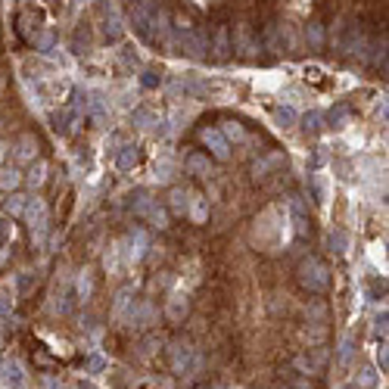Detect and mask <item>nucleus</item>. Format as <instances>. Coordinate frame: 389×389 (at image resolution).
I'll return each mask as SVG.
<instances>
[{
  "label": "nucleus",
  "mask_w": 389,
  "mask_h": 389,
  "mask_svg": "<svg viewBox=\"0 0 389 389\" xmlns=\"http://www.w3.org/2000/svg\"><path fill=\"white\" fill-rule=\"evenodd\" d=\"M299 283L308 290V293H324L327 290V268L318 262V258H305L299 265Z\"/></svg>",
  "instance_id": "obj_1"
},
{
  "label": "nucleus",
  "mask_w": 389,
  "mask_h": 389,
  "mask_svg": "<svg viewBox=\"0 0 389 389\" xmlns=\"http://www.w3.org/2000/svg\"><path fill=\"white\" fill-rule=\"evenodd\" d=\"M202 140H206V146L212 150L215 159H227L231 153H227V140L221 137V131H202Z\"/></svg>",
  "instance_id": "obj_2"
},
{
  "label": "nucleus",
  "mask_w": 389,
  "mask_h": 389,
  "mask_svg": "<svg viewBox=\"0 0 389 389\" xmlns=\"http://www.w3.org/2000/svg\"><path fill=\"white\" fill-rule=\"evenodd\" d=\"M137 162H140V153H137V146H125V150L119 153V169H122V171H131Z\"/></svg>",
  "instance_id": "obj_3"
},
{
  "label": "nucleus",
  "mask_w": 389,
  "mask_h": 389,
  "mask_svg": "<svg viewBox=\"0 0 389 389\" xmlns=\"http://www.w3.org/2000/svg\"><path fill=\"white\" fill-rule=\"evenodd\" d=\"M72 122H75V109H63V113L53 119V128H57L59 134H69L72 131Z\"/></svg>",
  "instance_id": "obj_4"
},
{
  "label": "nucleus",
  "mask_w": 389,
  "mask_h": 389,
  "mask_svg": "<svg viewBox=\"0 0 389 389\" xmlns=\"http://www.w3.org/2000/svg\"><path fill=\"white\" fill-rule=\"evenodd\" d=\"M175 355H171V364H175V370H184L190 361V345H175Z\"/></svg>",
  "instance_id": "obj_5"
},
{
  "label": "nucleus",
  "mask_w": 389,
  "mask_h": 389,
  "mask_svg": "<svg viewBox=\"0 0 389 389\" xmlns=\"http://www.w3.org/2000/svg\"><path fill=\"white\" fill-rule=\"evenodd\" d=\"M274 119H277V125H281V128H290L296 122V113L290 106H277L274 109Z\"/></svg>",
  "instance_id": "obj_6"
},
{
  "label": "nucleus",
  "mask_w": 389,
  "mask_h": 389,
  "mask_svg": "<svg viewBox=\"0 0 389 389\" xmlns=\"http://www.w3.org/2000/svg\"><path fill=\"white\" fill-rule=\"evenodd\" d=\"M3 370H7V374H3V380H7V383H10V386H19V383H22V374H19V364H13V361H10V364H7V368H3Z\"/></svg>",
  "instance_id": "obj_7"
},
{
  "label": "nucleus",
  "mask_w": 389,
  "mask_h": 389,
  "mask_svg": "<svg viewBox=\"0 0 389 389\" xmlns=\"http://www.w3.org/2000/svg\"><path fill=\"white\" fill-rule=\"evenodd\" d=\"M302 128H305L308 134H318L321 131V115L318 113H308L305 119H302Z\"/></svg>",
  "instance_id": "obj_8"
},
{
  "label": "nucleus",
  "mask_w": 389,
  "mask_h": 389,
  "mask_svg": "<svg viewBox=\"0 0 389 389\" xmlns=\"http://www.w3.org/2000/svg\"><path fill=\"white\" fill-rule=\"evenodd\" d=\"M206 165H209V162H206V159L200 156V153H193V156L187 159V169L193 171V175H202V171H206Z\"/></svg>",
  "instance_id": "obj_9"
},
{
  "label": "nucleus",
  "mask_w": 389,
  "mask_h": 389,
  "mask_svg": "<svg viewBox=\"0 0 389 389\" xmlns=\"http://www.w3.org/2000/svg\"><path fill=\"white\" fill-rule=\"evenodd\" d=\"M345 119H349V106H336V109L330 113V125H333V128H343Z\"/></svg>",
  "instance_id": "obj_10"
},
{
  "label": "nucleus",
  "mask_w": 389,
  "mask_h": 389,
  "mask_svg": "<svg viewBox=\"0 0 389 389\" xmlns=\"http://www.w3.org/2000/svg\"><path fill=\"white\" fill-rule=\"evenodd\" d=\"M345 243H349V240H345L343 231H333L330 234V249L333 252H345Z\"/></svg>",
  "instance_id": "obj_11"
},
{
  "label": "nucleus",
  "mask_w": 389,
  "mask_h": 389,
  "mask_svg": "<svg viewBox=\"0 0 389 389\" xmlns=\"http://www.w3.org/2000/svg\"><path fill=\"white\" fill-rule=\"evenodd\" d=\"M0 184H3V187H16V184H19V171H3V175H0Z\"/></svg>",
  "instance_id": "obj_12"
},
{
  "label": "nucleus",
  "mask_w": 389,
  "mask_h": 389,
  "mask_svg": "<svg viewBox=\"0 0 389 389\" xmlns=\"http://www.w3.org/2000/svg\"><path fill=\"white\" fill-rule=\"evenodd\" d=\"M171 200H175V202H171V206H175V212L184 215V209H187V200H184L181 190H175V193H171Z\"/></svg>",
  "instance_id": "obj_13"
},
{
  "label": "nucleus",
  "mask_w": 389,
  "mask_h": 389,
  "mask_svg": "<svg viewBox=\"0 0 389 389\" xmlns=\"http://www.w3.org/2000/svg\"><path fill=\"white\" fill-rule=\"evenodd\" d=\"M349 358H352V339L345 336V339H343V345H339V364H345Z\"/></svg>",
  "instance_id": "obj_14"
},
{
  "label": "nucleus",
  "mask_w": 389,
  "mask_h": 389,
  "mask_svg": "<svg viewBox=\"0 0 389 389\" xmlns=\"http://www.w3.org/2000/svg\"><path fill=\"white\" fill-rule=\"evenodd\" d=\"M10 237H13V227H10V221L0 218V246L10 243Z\"/></svg>",
  "instance_id": "obj_15"
},
{
  "label": "nucleus",
  "mask_w": 389,
  "mask_h": 389,
  "mask_svg": "<svg viewBox=\"0 0 389 389\" xmlns=\"http://www.w3.org/2000/svg\"><path fill=\"white\" fill-rule=\"evenodd\" d=\"M374 383H377V374L374 370H361V389H374Z\"/></svg>",
  "instance_id": "obj_16"
},
{
  "label": "nucleus",
  "mask_w": 389,
  "mask_h": 389,
  "mask_svg": "<svg viewBox=\"0 0 389 389\" xmlns=\"http://www.w3.org/2000/svg\"><path fill=\"white\" fill-rule=\"evenodd\" d=\"M140 82H144V88H159V82H162V78H159L156 72H146V75L140 78Z\"/></svg>",
  "instance_id": "obj_17"
},
{
  "label": "nucleus",
  "mask_w": 389,
  "mask_h": 389,
  "mask_svg": "<svg viewBox=\"0 0 389 389\" xmlns=\"http://www.w3.org/2000/svg\"><path fill=\"white\" fill-rule=\"evenodd\" d=\"M308 38H312L314 47H321V28L318 26H308Z\"/></svg>",
  "instance_id": "obj_18"
},
{
  "label": "nucleus",
  "mask_w": 389,
  "mask_h": 389,
  "mask_svg": "<svg viewBox=\"0 0 389 389\" xmlns=\"http://www.w3.org/2000/svg\"><path fill=\"white\" fill-rule=\"evenodd\" d=\"M227 134H231L234 140H240V137H243V128H237V125L231 122V125H227Z\"/></svg>",
  "instance_id": "obj_19"
},
{
  "label": "nucleus",
  "mask_w": 389,
  "mask_h": 389,
  "mask_svg": "<svg viewBox=\"0 0 389 389\" xmlns=\"http://www.w3.org/2000/svg\"><path fill=\"white\" fill-rule=\"evenodd\" d=\"M10 212H22V196H13V202H10Z\"/></svg>",
  "instance_id": "obj_20"
},
{
  "label": "nucleus",
  "mask_w": 389,
  "mask_h": 389,
  "mask_svg": "<svg viewBox=\"0 0 389 389\" xmlns=\"http://www.w3.org/2000/svg\"><path fill=\"white\" fill-rule=\"evenodd\" d=\"M103 368V358H91L88 361V370H100Z\"/></svg>",
  "instance_id": "obj_21"
},
{
  "label": "nucleus",
  "mask_w": 389,
  "mask_h": 389,
  "mask_svg": "<svg viewBox=\"0 0 389 389\" xmlns=\"http://www.w3.org/2000/svg\"><path fill=\"white\" fill-rule=\"evenodd\" d=\"M293 389H314V383H308V380H296V383H293Z\"/></svg>",
  "instance_id": "obj_22"
},
{
  "label": "nucleus",
  "mask_w": 389,
  "mask_h": 389,
  "mask_svg": "<svg viewBox=\"0 0 389 389\" xmlns=\"http://www.w3.org/2000/svg\"><path fill=\"white\" fill-rule=\"evenodd\" d=\"M196 389H212V386H209V383H200V386H196Z\"/></svg>",
  "instance_id": "obj_23"
}]
</instances>
